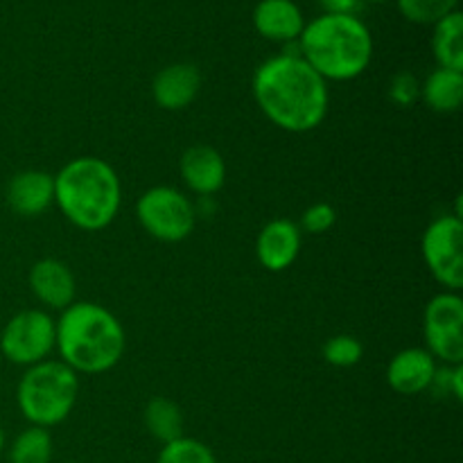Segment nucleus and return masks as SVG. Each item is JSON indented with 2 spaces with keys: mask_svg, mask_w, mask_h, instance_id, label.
Returning a JSON list of instances; mask_svg holds the SVG:
<instances>
[{
  "mask_svg": "<svg viewBox=\"0 0 463 463\" xmlns=\"http://www.w3.org/2000/svg\"><path fill=\"white\" fill-rule=\"evenodd\" d=\"M127 335L120 319L93 301H75L61 310L54 348L77 375H99L116 369L125 355Z\"/></svg>",
  "mask_w": 463,
  "mask_h": 463,
  "instance_id": "f03ea898",
  "label": "nucleus"
},
{
  "mask_svg": "<svg viewBox=\"0 0 463 463\" xmlns=\"http://www.w3.org/2000/svg\"><path fill=\"white\" fill-rule=\"evenodd\" d=\"M420 253L430 274L446 292L463 288V222L459 213H448L430 222L420 240Z\"/></svg>",
  "mask_w": 463,
  "mask_h": 463,
  "instance_id": "0eeeda50",
  "label": "nucleus"
},
{
  "mask_svg": "<svg viewBox=\"0 0 463 463\" xmlns=\"http://www.w3.org/2000/svg\"><path fill=\"white\" fill-rule=\"evenodd\" d=\"M301 247L303 238L297 222L279 217V220L267 222L260 233H258L256 258L267 271L280 274V271L289 269L298 260Z\"/></svg>",
  "mask_w": 463,
  "mask_h": 463,
  "instance_id": "9d476101",
  "label": "nucleus"
},
{
  "mask_svg": "<svg viewBox=\"0 0 463 463\" xmlns=\"http://www.w3.org/2000/svg\"><path fill=\"white\" fill-rule=\"evenodd\" d=\"M402 16L414 25H434L457 9L459 0H396Z\"/></svg>",
  "mask_w": 463,
  "mask_h": 463,
  "instance_id": "4be33fe9",
  "label": "nucleus"
},
{
  "mask_svg": "<svg viewBox=\"0 0 463 463\" xmlns=\"http://www.w3.org/2000/svg\"><path fill=\"white\" fill-rule=\"evenodd\" d=\"M389 99L396 107L410 109L416 102H420V81L414 72L401 71L392 77L389 81Z\"/></svg>",
  "mask_w": 463,
  "mask_h": 463,
  "instance_id": "393cba45",
  "label": "nucleus"
},
{
  "mask_svg": "<svg viewBox=\"0 0 463 463\" xmlns=\"http://www.w3.org/2000/svg\"><path fill=\"white\" fill-rule=\"evenodd\" d=\"M335 224H337V208L328 202H317L303 211L298 229L306 231V233L310 235H324L328 233Z\"/></svg>",
  "mask_w": 463,
  "mask_h": 463,
  "instance_id": "b1692460",
  "label": "nucleus"
},
{
  "mask_svg": "<svg viewBox=\"0 0 463 463\" xmlns=\"http://www.w3.org/2000/svg\"><path fill=\"white\" fill-rule=\"evenodd\" d=\"M434 392H439L441 396H452L457 402L463 401V366H443L437 369L432 380Z\"/></svg>",
  "mask_w": 463,
  "mask_h": 463,
  "instance_id": "a878e982",
  "label": "nucleus"
},
{
  "mask_svg": "<svg viewBox=\"0 0 463 463\" xmlns=\"http://www.w3.org/2000/svg\"><path fill=\"white\" fill-rule=\"evenodd\" d=\"M437 369L428 348H405L387 364V384L401 396H419L432 387Z\"/></svg>",
  "mask_w": 463,
  "mask_h": 463,
  "instance_id": "4468645a",
  "label": "nucleus"
},
{
  "mask_svg": "<svg viewBox=\"0 0 463 463\" xmlns=\"http://www.w3.org/2000/svg\"><path fill=\"white\" fill-rule=\"evenodd\" d=\"M71 463H77V461H71Z\"/></svg>",
  "mask_w": 463,
  "mask_h": 463,
  "instance_id": "c756f323",
  "label": "nucleus"
},
{
  "mask_svg": "<svg viewBox=\"0 0 463 463\" xmlns=\"http://www.w3.org/2000/svg\"><path fill=\"white\" fill-rule=\"evenodd\" d=\"M432 27V52L439 68L463 72V14L455 9Z\"/></svg>",
  "mask_w": 463,
  "mask_h": 463,
  "instance_id": "a211bd4d",
  "label": "nucleus"
},
{
  "mask_svg": "<svg viewBox=\"0 0 463 463\" xmlns=\"http://www.w3.org/2000/svg\"><path fill=\"white\" fill-rule=\"evenodd\" d=\"M298 54L326 81H351L373 61V36L357 16L321 14L303 27Z\"/></svg>",
  "mask_w": 463,
  "mask_h": 463,
  "instance_id": "20e7f679",
  "label": "nucleus"
},
{
  "mask_svg": "<svg viewBox=\"0 0 463 463\" xmlns=\"http://www.w3.org/2000/svg\"><path fill=\"white\" fill-rule=\"evenodd\" d=\"M3 450H5V432L3 428H0V455H3Z\"/></svg>",
  "mask_w": 463,
  "mask_h": 463,
  "instance_id": "cd10ccee",
  "label": "nucleus"
},
{
  "mask_svg": "<svg viewBox=\"0 0 463 463\" xmlns=\"http://www.w3.org/2000/svg\"><path fill=\"white\" fill-rule=\"evenodd\" d=\"M7 206L18 217H39L54 203V176L43 170H23L9 179Z\"/></svg>",
  "mask_w": 463,
  "mask_h": 463,
  "instance_id": "2eb2a0df",
  "label": "nucleus"
},
{
  "mask_svg": "<svg viewBox=\"0 0 463 463\" xmlns=\"http://www.w3.org/2000/svg\"><path fill=\"white\" fill-rule=\"evenodd\" d=\"M321 353H324V360L335 369H351L362 362L364 346L353 335H335V337L326 339Z\"/></svg>",
  "mask_w": 463,
  "mask_h": 463,
  "instance_id": "5701e85b",
  "label": "nucleus"
},
{
  "mask_svg": "<svg viewBox=\"0 0 463 463\" xmlns=\"http://www.w3.org/2000/svg\"><path fill=\"white\" fill-rule=\"evenodd\" d=\"M143 423L149 437L161 443V446L184 437V411L175 401L165 396H154L145 405Z\"/></svg>",
  "mask_w": 463,
  "mask_h": 463,
  "instance_id": "6ab92c4d",
  "label": "nucleus"
},
{
  "mask_svg": "<svg viewBox=\"0 0 463 463\" xmlns=\"http://www.w3.org/2000/svg\"><path fill=\"white\" fill-rule=\"evenodd\" d=\"M253 27L262 39L292 43L306 27V16L294 0H260L253 7Z\"/></svg>",
  "mask_w": 463,
  "mask_h": 463,
  "instance_id": "dca6fc26",
  "label": "nucleus"
},
{
  "mask_svg": "<svg viewBox=\"0 0 463 463\" xmlns=\"http://www.w3.org/2000/svg\"><path fill=\"white\" fill-rule=\"evenodd\" d=\"M202 90V72L193 63H170L152 80V98L163 111H184Z\"/></svg>",
  "mask_w": 463,
  "mask_h": 463,
  "instance_id": "ddd939ff",
  "label": "nucleus"
},
{
  "mask_svg": "<svg viewBox=\"0 0 463 463\" xmlns=\"http://www.w3.org/2000/svg\"><path fill=\"white\" fill-rule=\"evenodd\" d=\"M181 179L199 197H213L226 184V161L211 145H193L181 154Z\"/></svg>",
  "mask_w": 463,
  "mask_h": 463,
  "instance_id": "f8f14e48",
  "label": "nucleus"
},
{
  "mask_svg": "<svg viewBox=\"0 0 463 463\" xmlns=\"http://www.w3.org/2000/svg\"><path fill=\"white\" fill-rule=\"evenodd\" d=\"M423 335L434 360L463 366V298L459 292H441L430 298L423 315Z\"/></svg>",
  "mask_w": 463,
  "mask_h": 463,
  "instance_id": "1a4fd4ad",
  "label": "nucleus"
},
{
  "mask_svg": "<svg viewBox=\"0 0 463 463\" xmlns=\"http://www.w3.org/2000/svg\"><path fill=\"white\" fill-rule=\"evenodd\" d=\"M52 448L50 430L30 425L14 439L7 459L9 463H50L52 461Z\"/></svg>",
  "mask_w": 463,
  "mask_h": 463,
  "instance_id": "aec40b11",
  "label": "nucleus"
},
{
  "mask_svg": "<svg viewBox=\"0 0 463 463\" xmlns=\"http://www.w3.org/2000/svg\"><path fill=\"white\" fill-rule=\"evenodd\" d=\"M57 342V321L45 310H23L5 324L0 333V353L16 366L45 362Z\"/></svg>",
  "mask_w": 463,
  "mask_h": 463,
  "instance_id": "6e6552de",
  "label": "nucleus"
},
{
  "mask_svg": "<svg viewBox=\"0 0 463 463\" xmlns=\"http://www.w3.org/2000/svg\"><path fill=\"white\" fill-rule=\"evenodd\" d=\"M324 14H344V16H355L362 0H319Z\"/></svg>",
  "mask_w": 463,
  "mask_h": 463,
  "instance_id": "bb28decb",
  "label": "nucleus"
},
{
  "mask_svg": "<svg viewBox=\"0 0 463 463\" xmlns=\"http://www.w3.org/2000/svg\"><path fill=\"white\" fill-rule=\"evenodd\" d=\"M420 102L434 113H455L463 102V72L437 68L420 84Z\"/></svg>",
  "mask_w": 463,
  "mask_h": 463,
  "instance_id": "f3484780",
  "label": "nucleus"
},
{
  "mask_svg": "<svg viewBox=\"0 0 463 463\" xmlns=\"http://www.w3.org/2000/svg\"><path fill=\"white\" fill-rule=\"evenodd\" d=\"M80 398V375L61 360H45L27 366L16 387V402L23 419L36 428L61 425L72 414Z\"/></svg>",
  "mask_w": 463,
  "mask_h": 463,
  "instance_id": "39448f33",
  "label": "nucleus"
},
{
  "mask_svg": "<svg viewBox=\"0 0 463 463\" xmlns=\"http://www.w3.org/2000/svg\"><path fill=\"white\" fill-rule=\"evenodd\" d=\"M136 220L149 238L165 244L184 242L197 224V208L181 190L154 185L136 203Z\"/></svg>",
  "mask_w": 463,
  "mask_h": 463,
  "instance_id": "423d86ee",
  "label": "nucleus"
},
{
  "mask_svg": "<svg viewBox=\"0 0 463 463\" xmlns=\"http://www.w3.org/2000/svg\"><path fill=\"white\" fill-rule=\"evenodd\" d=\"M32 294L36 301L43 303L50 310H66L75 303L77 283L72 269L66 262L57 258H41L32 265L30 276H27Z\"/></svg>",
  "mask_w": 463,
  "mask_h": 463,
  "instance_id": "9b49d317",
  "label": "nucleus"
},
{
  "mask_svg": "<svg viewBox=\"0 0 463 463\" xmlns=\"http://www.w3.org/2000/svg\"><path fill=\"white\" fill-rule=\"evenodd\" d=\"M251 89L267 120L289 134L319 129L328 116V81L297 52H283L260 63Z\"/></svg>",
  "mask_w": 463,
  "mask_h": 463,
  "instance_id": "f257e3e1",
  "label": "nucleus"
},
{
  "mask_svg": "<svg viewBox=\"0 0 463 463\" xmlns=\"http://www.w3.org/2000/svg\"><path fill=\"white\" fill-rule=\"evenodd\" d=\"M362 3H387V0H362Z\"/></svg>",
  "mask_w": 463,
  "mask_h": 463,
  "instance_id": "c85d7f7f",
  "label": "nucleus"
},
{
  "mask_svg": "<svg viewBox=\"0 0 463 463\" xmlns=\"http://www.w3.org/2000/svg\"><path fill=\"white\" fill-rule=\"evenodd\" d=\"M156 463H217V457L206 443L184 434L158 450Z\"/></svg>",
  "mask_w": 463,
  "mask_h": 463,
  "instance_id": "412c9836",
  "label": "nucleus"
},
{
  "mask_svg": "<svg viewBox=\"0 0 463 463\" xmlns=\"http://www.w3.org/2000/svg\"><path fill=\"white\" fill-rule=\"evenodd\" d=\"M54 203L72 226L86 233L107 229L120 213V176L104 158H72L54 175Z\"/></svg>",
  "mask_w": 463,
  "mask_h": 463,
  "instance_id": "7ed1b4c3",
  "label": "nucleus"
}]
</instances>
